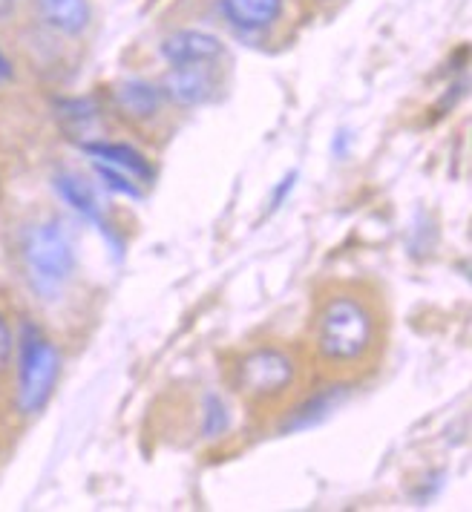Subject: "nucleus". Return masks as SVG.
<instances>
[{
    "label": "nucleus",
    "instance_id": "a211bd4d",
    "mask_svg": "<svg viewBox=\"0 0 472 512\" xmlns=\"http://www.w3.org/2000/svg\"><path fill=\"white\" fill-rule=\"evenodd\" d=\"M349 147H352V136H349V130L334 133L331 150H334V156H337V159H346V156H349Z\"/></svg>",
    "mask_w": 472,
    "mask_h": 512
},
{
    "label": "nucleus",
    "instance_id": "423d86ee",
    "mask_svg": "<svg viewBox=\"0 0 472 512\" xmlns=\"http://www.w3.org/2000/svg\"><path fill=\"white\" fill-rule=\"evenodd\" d=\"M349 397H352V383L346 377H337L326 386H320L317 392H308L306 397H300L294 406H288L277 429H280V435H300L308 429H317L334 412H340Z\"/></svg>",
    "mask_w": 472,
    "mask_h": 512
},
{
    "label": "nucleus",
    "instance_id": "2eb2a0df",
    "mask_svg": "<svg viewBox=\"0 0 472 512\" xmlns=\"http://www.w3.org/2000/svg\"><path fill=\"white\" fill-rule=\"evenodd\" d=\"M101 113L98 101L95 98H61L58 101V118L64 121V127L70 130H81L87 127L90 121H95Z\"/></svg>",
    "mask_w": 472,
    "mask_h": 512
},
{
    "label": "nucleus",
    "instance_id": "6e6552de",
    "mask_svg": "<svg viewBox=\"0 0 472 512\" xmlns=\"http://www.w3.org/2000/svg\"><path fill=\"white\" fill-rule=\"evenodd\" d=\"M159 87L165 93L167 104L179 110H196L213 101L219 81H216L213 64H193V67H167Z\"/></svg>",
    "mask_w": 472,
    "mask_h": 512
},
{
    "label": "nucleus",
    "instance_id": "f3484780",
    "mask_svg": "<svg viewBox=\"0 0 472 512\" xmlns=\"http://www.w3.org/2000/svg\"><path fill=\"white\" fill-rule=\"evenodd\" d=\"M297 170H291V173H285L283 179H280V185L274 187L271 190V210H277V208H283L285 205V199L291 196V190H294V185H297Z\"/></svg>",
    "mask_w": 472,
    "mask_h": 512
},
{
    "label": "nucleus",
    "instance_id": "9b49d317",
    "mask_svg": "<svg viewBox=\"0 0 472 512\" xmlns=\"http://www.w3.org/2000/svg\"><path fill=\"white\" fill-rule=\"evenodd\" d=\"M288 0H216L222 21L239 35H262L283 21Z\"/></svg>",
    "mask_w": 472,
    "mask_h": 512
},
{
    "label": "nucleus",
    "instance_id": "39448f33",
    "mask_svg": "<svg viewBox=\"0 0 472 512\" xmlns=\"http://www.w3.org/2000/svg\"><path fill=\"white\" fill-rule=\"evenodd\" d=\"M52 190H55V196H58L81 222L93 225L95 231L104 236L107 248L116 254V259H121V254H124V242H121V236L113 231V225L104 219V208H101V202H98V193L93 190V185H90L87 179H81L78 173L61 170V173L52 176Z\"/></svg>",
    "mask_w": 472,
    "mask_h": 512
},
{
    "label": "nucleus",
    "instance_id": "7ed1b4c3",
    "mask_svg": "<svg viewBox=\"0 0 472 512\" xmlns=\"http://www.w3.org/2000/svg\"><path fill=\"white\" fill-rule=\"evenodd\" d=\"M21 265L35 297L58 300L78 274V251L70 228L55 216L32 222L21 236Z\"/></svg>",
    "mask_w": 472,
    "mask_h": 512
},
{
    "label": "nucleus",
    "instance_id": "f257e3e1",
    "mask_svg": "<svg viewBox=\"0 0 472 512\" xmlns=\"http://www.w3.org/2000/svg\"><path fill=\"white\" fill-rule=\"evenodd\" d=\"M383 346V323L372 297L357 288H334L311 317V349L323 369L337 377L375 363Z\"/></svg>",
    "mask_w": 472,
    "mask_h": 512
},
{
    "label": "nucleus",
    "instance_id": "0eeeda50",
    "mask_svg": "<svg viewBox=\"0 0 472 512\" xmlns=\"http://www.w3.org/2000/svg\"><path fill=\"white\" fill-rule=\"evenodd\" d=\"M159 55L167 67H193V64H216L225 55V41L199 26H182L167 32L159 44Z\"/></svg>",
    "mask_w": 472,
    "mask_h": 512
},
{
    "label": "nucleus",
    "instance_id": "4468645a",
    "mask_svg": "<svg viewBox=\"0 0 472 512\" xmlns=\"http://www.w3.org/2000/svg\"><path fill=\"white\" fill-rule=\"evenodd\" d=\"M90 164H93V173L98 176V182L107 187L110 193L124 196V199H130V202H142L144 185L142 182H136L130 173H124V170H118V167H110V164H101V162H90Z\"/></svg>",
    "mask_w": 472,
    "mask_h": 512
},
{
    "label": "nucleus",
    "instance_id": "aec40b11",
    "mask_svg": "<svg viewBox=\"0 0 472 512\" xmlns=\"http://www.w3.org/2000/svg\"><path fill=\"white\" fill-rule=\"evenodd\" d=\"M15 9H18V0H0V21H3V18H9Z\"/></svg>",
    "mask_w": 472,
    "mask_h": 512
},
{
    "label": "nucleus",
    "instance_id": "6ab92c4d",
    "mask_svg": "<svg viewBox=\"0 0 472 512\" xmlns=\"http://www.w3.org/2000/svg\"><path fill=\"white\" fill-rule=\"evenodd\" d=\"M12 78H15V67H12L9 55H6V52L0 49V90H3V87H6V84L12 81Z\"/></svg>",
    "mask_w": 472,
    "mask_h": 512
},
{
    "label": "nucleus",
    "instance_id": "dca6fc26",
    "mask_svg": "<svg viewBox=\"0 0 472 512\" xmlns=\"http://www.w3.org/2000/svg\"><path fill=\"white\" fill-rule=\"evenodd\" d=\"M12 360H15V328L9 323L6 311L0 308V380L12 372Z\"/></svg>",
    "mask_w": 472,
    "mask_h": 512
},
{
    "label": "nucleus",
    "instance_id": "9d476101",
    "mask_svg": "<svg viewBox=\"0 0 472 512\" xmlns=\"http://www.w3.org/2000/svg\"><path fill=\"white\" fill-rule=\"evenodd\" d=\"M78 150L90 159V162L110 164L124 173H130L136 182L150 187L156 182V167L144 156L139 147H133L130 141H110V139H84L78 141Z\"/></svg>",
    "mask_w": 472,
    "mask_h": 512
},
{
    "label": "nucleus",
    "instance_id": "f8f14e48",
    "mask_svg": "<svg viewBox=\"0 0 472 512\" xmlns=\"http://www.w3.org/2000/svg\"><path fill=\"white\" fill-rule=\"evenodd\" d=\"M35 15L61 38H81L93 26V0H35Z\"/></svg>",
    "mask_w": 472,
    "mask_h": 512
},
{
    "label": "nucleus",
    "instance_id": "20e7f679",
    "mask_svg": "<svg viewBox=\"0 0 472 512\" xmlns=\"http://www.w3.org/2000/svg\"><path fill=\"white\" fill-rule=\"evenodd\" d=\"M300 386V360L297 354L277 343H260L245 349L231 366V389L248 406L271 409L280 406Z\"/></svg>",
    "mask_w": 472,
    "mask_h": 512
},
{
    "label": "nucleus",
    "instance_id": "412c9836",
    "mask_svg": "<svg viewBox=\"0 0 472 512\" xmlns=\"http://www.w3.org/2000/svg\"><path fill=\"white\" fill-rule=\"evenodd\" d=\"M0 187H3V179H0Z\"/></svg>",
    "mask_w": 472,
    "mask_h": 512
},
{
    "label": "nucleus",
    "instance_id": "f03ea898",
    "mask_svg": "<svg viewBox=\"0 0 472 512\" xmlns=\"http://www.w3.org/2000/svg\"><path fill=\"white\" fill-rule=\"evenodd\" d=\"M12 369H15V383H12L15 415L24 420L44 415L55 392H58V383H61L64 354L38 323L24 320L15 331Z\"/></svg>",
    "mask_w": 472,
    "mask_h": 512
},
{
    "label": "nucleus",
    "instance_id": "1a4fd4ad",
    "mask_svg": "<svg viewBox=\"0 0 472 512\" xmlns=\"http://www.w3.org/2000/svg\"><path fill=\"white\" fill-rule=\"evenodd\" d=\"M113 110L130 124H150L153 118H159L165 107V93L159 84L147 81V78H124L118 81L110 93Z\"/></svg>",
    "mask_w": 472,
    "mask_h": 512
},
{
    "label": "nucleus",
    "instance_id": "ddd939ff",
    "mask_svg": "<svg viewBox=\"0 0 472 512\" xmlns=\"http://www.w3.org/2000/svg\"><path fill=\"white\" fill-rule=\"evenodd\" d=\"M231 429H234L231 400L216 389H208L199 400V435H202V441H222L225 435H231Z\"/></svg>",
    "mask_w": 472,
    "mask_h": 512
}]
</instances>
